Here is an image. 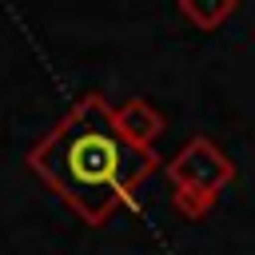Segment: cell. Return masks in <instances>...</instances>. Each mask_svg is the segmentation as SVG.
<instances>
[{"label": "cell", "instance_id": "cell-4", "mask_svg": "<svg viewBox=\"0 0 255 255\" xmlns=\"http://www.w3.org/2000/svg\"><path fill=\"white\" fill-rule=\"evenodd\" d=\"M235 0H215V4H199V0H179L175 4V12L195 28V32H215L227 16H235Z\"/></svg>", "mask_w": 255, "mask_h": 255}, {"label": "cell", "instance_id": "cell-1", "mask_svg": "<svg viewBox=\"0 0 255 255\" xmlns=\"http://www.w3.org/2000/svg\"><path fill=\"white\" fill-rule=\"evenodd\" d=\"M28 167L88 227H104L159 167V151L135 147L116 128L112 104L100 92H88L56 120V128L36 139V147L28 151Z\"/></svg>", "mask_w": 255, "mask_h": 255}, {"label": "cell", "instance_id": "cell-3", "mask_svg": "<svg viewBox=\"0 0 255 255\" xmlns=\"http://www.w3.org/2000/svg\"><path fill=\"white\" fill-rule=\"evenodd\" d=\"M112 120H116V128L135 143V147H151L159 135H163V128H167V120H163V112L155 108V104H147V100H124V104H116L112 108Z\"/></svg>", "mask_w": 255, "mask_h": 255}, {"label": "cell", "instance_id": "cell-2", "mask_svg": "<svg viewBox=\"0 0 255 255\" xmlns=\"http://www.w3.org/2000/svg\"><path fill=\"white\" fill-rule=\"evenodd\" d=\"M167 179H171V203L183 219H203L219 191L235 179V163L227 159V151L207 139V135H191L167 163H163Z\"/></svg>", "mask_w": 255, "mask_h": 255}]
</instances>
